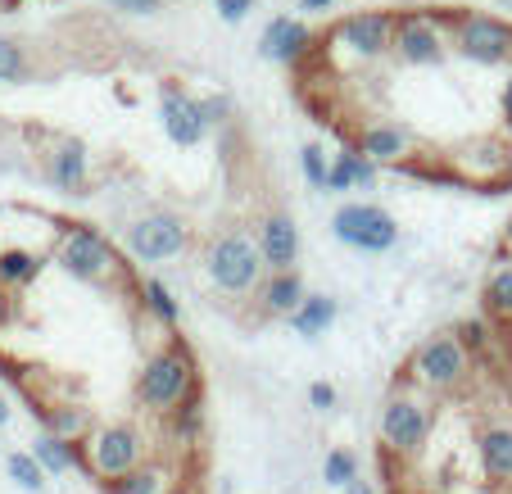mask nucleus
<instances>
[{
	"label": "nucleus",
	"mask_w": 512,
	"mask_h": 494,
	"mask_svg": "<svg viewBox=\"0 0 512 494\" xmlns=\"http://www.w3.org/2000/svg\"><path fill=\"white\" fill-rule=\"evenodd\" d=\"M191 395H200L195 354L186 349V340H168V345L155 349V354L141 363V372H136V404L159 413V417H168Z\"/></svg>",
	"instance_id": "1"
},
{
	"label": "nucleus",
	"mask_w": 512,
	"mask_h": 494,
	"mask_svg": "<svg viewBox=\"0 0 512 494\" xmlns=\"http://www.w3.org/2000/svg\"><path fill=\"white\" fill-rule=\"evenodd\" d=\"M408 381L426 395H454L472 381V354L458 340V331H440V336H426L408 359Z\"/></svg>",
	"instance_id": "2"
},
{
	"label": "nucleus",
	"mask_w": 512,
	"mask_h": 494,
	"mask_svg": "<svg viewBox=\"0 0 512 494\" xmlns=\"http://www.w3.org/2000/svg\"><path fill=\"white\" fill-rule=\"evenodd\" d=\"M204 272H209L213 291H223V295H250L268 281V263H263L259 241L245 232L213 236L209 254H204Z\"/></svg>",
	"instance_id": "3"
},
{
	"label": "nucleus",
	"mask_w": 512,
	"mask_h": 494,
	"mask_svg": "<svg viewBox=\"0 0 512 494\" xmlns=\"http://www.w3.org/2000/svg\"><path fill=\"white\" fill-rule=\"evenodd\" d=\"M55 263L68 272V277L78 281H91V286H100V281H114L118 277V250L109 245L105 232H96L91 223H73L59 232V245H55Z\"/></svg>",
	"instance_id": "4"
},
{
	"label": "nucleus",
	"mask_w": 512,
	"mask_h": 494,
	"mask_svg": "<svg viewBox=\"0 0 512 494\" xmlns=\"http://www.w3.org/2000/svg\"><path fill=\"white\" fill-rule=\"evenodd\" d=\"M150 458L145 449V436L132 427V422H109V427H96L91 440L82 445V463L96 481H118V476L136 472V467Z\"/></svg>",
	"instance_id": "5"
},
{
	"label": "nucleus",
	"mask_w": 512,
	"mask_h": 494,
	"mask_svg": "<svg viewBox=\"0 0 512 494\" xmlns=\"http://www.w3.org/2000/svg\"><path fill=\"white\" fill-rule=\"evenodd\" d=\"M431 404H426V395H413V390H395V395L386 399V408H381V445H386V454L395 458H417L426 449V440H431Z\"/></svg>",
	"instance_id": "6"
},
{
	"label": "nucleus",
	"mask_w": 512,
	"mask_h": 494,
	"mask_svg": "<svg viewBox=\"0 0 512 494\" xmlns=\"http://www.w3.org/2000/svg\"><path fill=\"white\" fill-rule=\"evenodd\" d=\"M331 236L358 254H386L399 245V223L381 204L349 200V204H340L336 218H331Z\"/></svg>",
	"instance_id": "7"
},
{
	"label": "nucleus",
	"mask_w": 512,
	"mask_h": 494,
	"mask_svg": "<svg viewBox=\"0 0 512 494\" xmlns=\"http://www.w3.org/2000/svg\"><path fill=\"white\" fill-rule=\"evenodd\" d=\"M454 50L481 68H499L512 59V23L494 19V14H454Z\"/></svg>",
	"instance_id": "8"
},
{
	"label": "nucleus",
	"mask_w": 512,
	"mask_h": 494,
	"mask_svg": "<svg viewBox=\"0 0 512 494\" xmlns=\"http://www.w3.org/2000/svg\"><path fill=\"white\" fill-rule=\"evenodd\" d=\"M395 14H381V10H358L349 19L336 23L331 32V46H340L349 59L358 64H377V59L395 55Z\"/></svg>",
	"instance_id": "9"
},
{
	"label": "nucleus",
	"mask_w": 512,
	"mask_h": 494,
	"mask_svg": "<svg viewBox=\"0 0 512 494\" xmlns=\"http://www.w3.org/2000/svg\"><path fill=\"white\" fill-rule=\"evenodd\" d=\"M186 245H191V227L177 214H168V209L141 214L127 227V254L136 263H168L177 254H186Z\"/></svg>",
	"instance_id": "10"
},
{
	"label": "nucleus",
	"mask_w": 512,
	"mask_h": 494,
	"mask_svg": "<svg viewBox=\"0 0 512 494\" xmlns=\"http://www.w3.org/2000/svg\"><path fill=\"white\" fill-rule=\"evenodd\" d=\"M449 50L445 41V23L431 19V14H404L395 23V59L408 68H431L440 64Z\"/></svg>",
	"instance_id": "11"
},
{
	"label": "nucleus",
	"mask_w": 512,
	"mask_h": 494,
	"mask_svg": "<svg viewBox=\"0 0 512 494\" xmlns=\"http://www.w3.org/2000/svg\"><path fill=\"white\" fill-rule=\"evenodd\" d=\"M159 123H164L168 141H173V146H182V150L200 146L204 136L213 132L209 118H204V109H200V96L173 87V82H164V91H159Z\"/></svg>",
	"instance_id": "12"
},
{
	"label": "nucleus",
	"mask_w": 512,
	"mask_h": 494,
	"mask_svg": "<svg viewBox=\"0 0 512 494\" xmlns=\"http://www.w3.org/2000/svg\"><path fill=\"white\" fill-rule=\"evenodd\" d=\"M259 55L268 59V64H281V68L304 64V59L313 55V28L304 19H290V14H281V19H272L268 28H263Z\"/></svg>",
	"instance_id": "13"
},
{
	"label": "nucleus",
	"mask_w": 512,
	"mask_h": 494,
	"mask_svg": "<svg viewBox=\"0 0 512 494\" xmlns=\"http://www.w3.org/2000/svg\"><path fill=\"white\" fill-rule=\"evenodd\" d=\"M254 241H259L268 272H295V263H300V227H295V218L290 214H281V209L263 214L259 236H254Z\"/></svg>",
	"instance_id": "14"
},
{
	"label": "nucleus",
	"mask_w": 512,
	"mask_h": 494,
	"mask_svg": "<svg viewBox=\"0 0 512 494\" xmlns=\"http://www.w3.org/2000/svg\"><path fill=\"white\" fill-rule=\"evenodd\" d=\"M46 177L55 191L64 195H87V182H91V155L82 141H73V136H64L55 150L46 155Z\"/></svg>",
	"instance_id": "15"
},
{
	"label": "nucleus",
	"mask_w": 512,
	"mask_h": 494,
	"mask_svg": "<svg viewBox=\"0 0 512 494\" xmlns=\"http://www.w3.org/2000/svg\"><path fill=\"white\" fill-rule=\"evenodd\" d=\"M354 150H358L363 159H372L377 168H386V164H404L408 150H413V136H408V127L377 118V123L358 127V146H354Z\"/></svg>",
	"instance_id": "16"
},
{
	"label": "nucleus",
	"mask_w": 512,
	"mask_h": 494,
	"mask_svg": "<svg viewBox=\"0 0 512 494\" xmlns=\"http://www.w3.org/2000/svg\"><path fill=\"white\" fill-rule=\"evenodd\" d=\"M476 458H481L485 481L512 485V422H490L476 436Z\"/></svg>",
	"instance_id": "17"
},
{
	"label": "nucleus",
	"mask_w": 512,
	"mask_h": 494,
	"mask_svg": "<svg viewBox=\"0 0 512 494\" xmlns=\"http://www.w3.org/2000/svg\"><path fill=\"white\" fill-rule=\"evenodd\" d=\"M309 300V291H304V277L300 272H268V281L259 286V309L268 313V318H286L300 309V304Z\"/></svg>",
	"instance_id": "18"
},
{
	"label": "nucleus",
	"mask_w": 512,
	"mask_h": 494,
	"mask_svg": "<svg viewBox=\"0 0 512 494\" xmlns=\"http://www.w3.org/2000/svg\"><path fill=\"white\" fill-rule=\"evenodd\" d=\"M177 485L173 467L159 463V458H145L136 472L118 476V481H105V494H168Z\"/></svg>",
	"instance_id": "19"
},
{
	"label": "nucleus",
	"mask_w": 512,
	"mask_h": 494,
	"mask_svg": "<svg viewBox=\"0 0 512 494\" xmlns=\"http://www.w3.org/2000/svg\"><path fill=\"white\" fill-rule=\"evenodd\" d=\"M41 417H46L50 436L68 440V445H87L91 431H96V422H91V413L82 404H50V408H41Z\"/></svg>",
	"instance_id": "20"
},
{
	"label": "nucleus",
	"mask_w": 512,
	"mask_h": 494,
	"mask_svg": "<svg viewBox=\"0 0 512 494\" xmlns=\"http://www.w3.org/2000/svg\"><path fill=\"white\" fill-rule=\"evenodd\" d=\"M336 313H340V304L331 295H309L300 309L290 313V331L304 340H322L331 331V322H336Z\"/></svg>",
	"instance_id": "21"
},
{
	"label": "nucleus",
	"mask_w": 512,
	"mask_h": 494,
	"mask_svg": "<svg viewBox=\"0 0 512 494\" xmlns=\"http://www.w3.org/2000/svg\"><path fill=\"white\" fill-rule=\"evenodd\" d=\"M381 168L372 159H363L358 150H340L331 159V173H327V191H354V186H377Z\"/></svg>",
	"instance_id": "22"
},
{
	"label": "nucleus",
	"mask_w": 512,
	"mask_h": 494,
	"mask_svg": "<svg viewBox=\"0 0 512 494\" xmlns=\"http://www.w3.org/2000/svg\"><path fill=\"white\" fill-rule=\"evenodd\" d=\"M46 268V254L41 250H0V286L5 291H19V286H32Z\"/></svg>",
	"instance_id": "23"
},
{
	"label": "nucleus",
	"mask_w": 512,
	"mask_h": 494,
	"mask_svg": "<svg viewBox=\"0 0 512 494\" xmlns=\"http://www.w3.org/2000/svg\"><path fill=\"white\" fill-rule=\"evenodd\" d=\"M28 454L46 467V476H64V472H73V467L82 463V445H68V440L50 436V431H41L37 445H32Z\"/></svg>",
	"instance_id": "24"
},
{
	"label": "nucleus",
	"mask_w": 512,
	"mask_h": 494,
	"mask_svg": "<svg viewBox=\"0 0 512 494\" xmlns=\"http://www.w3.org/2000/svg\"><path fill=\"white\" fill-rule=\"evenodd\" d=\"M458 159H463L467 177H476V182H494L499 173H508V150H503L499 141H476V146H467Z\"/></svg>",
	"instance_id": "25"
},
{
	"label": "nucleus",
	"mask_w": 512,
	"mask_h": 494,
	"mask_svg": "<svg viewBox=\"0 0 512 494\" xmlns=\"http://www.w3.org/2000/svg\"><path fill=\"white\" fill-rule=\"evenodd\" d=\"M141 304H145V313H150L159 327H168V331L182 322V304L173 300V291H168L159 277H145L141 281Z\"/></svg>",
	"instance_id": "26"
},
{
	"label": "nucleus",
	"mask_w": 512,
	"mask_h": 494,
	"mask_svg": "<svg viewBox=\"0 0 512 494\" xmlns=\"http://www.w3.org/2000/svg\"><path fill=\"white\" fill-rule=\"evenodd\" d=\"M481 304L490 318L512 322V263H499V268L490 272V281H485V291H481Z\"/></svg>",
	"instance_id": "27"
},
{
	"label": "nucleus",
	"mask_w": 512,
	"mask_h": 494,
	"mask_svg": "<svg viewBox=\"0 0 512 494\" xmlns=\"http://www.w3.org/2000/svg\"><path fill=\"white\" fill-rule=\"evenodd\" d=\"M168 431H173L177 445H195V440L204 436V399L191 395L182 408H173V413H168Z\"/></svg>",
	"instance_id": "28"
},
{
	"label": "nucleus",
	"mask_w": 512,
	"mask_h": 494,
	"mask_svg": "<svg viewBox=\"0 0 512 494\" xmlns=\"http://www.w3.org/2000/svg\"><path fill=\"white\" fill-rule=\"evenodd\" d=\"M5 472H10V481L19 485V490H28V494L46 490V467H41L32 454H10L5 458Z\"/></svg>",
	"instance_id": "29"
},
{
	"label": "nucleus",
	"mask_w": 512,
	"mask_h": 494,
	"mask_svg": "<svg viewBox=\"0 0 512 494\" xmlns=\"http://www.w3.org/2000/svg\"><path fill=\"white\" fill-rule=\"evenodd\" d=\"M322 481H327L331 490L345 494V485L358 481V458L349 454V449H331V454L322 458Z\"/></svg>",
	"instance_id": "30"
},
{
	"label": "nucleus",
	"mask_w": 512,
	"mask_h": 494,
	"mask_svg": "<svg viewBox=\"0 0 512 494\" xmlns=\"http://www.w3.org/2000/svg\"><path fill=\"white\" fill-rule=\"evenodd\" d=\"M28 78V50L19 41L0 37V82H23Z\"/></svg>",
	"instance_id": "31"
},
{
	"label": "nucleus",
	"mask_w": 512,
	"mask_h": 494,
	"mask_svg": "<svg viewBox=\"0 0 512 494\" xmlns=\"http://www.w3.org/2000/svg\"><path fill=\"white\" fill-rule=\"evenodd\" d=\"M300 168H304V182L318 186V191H327V173H331V164H327V150H322L318 141H309V146L300 150Z\"/></svg>",
	"instance_id": "32"
},
{
	"label": "nucleus",
	"mask_w": 512,
	"mask_h": 494,
	"mask_svg": "<svg viewBox=\"0 0 512 494\" xmlns=\"http://www.w3.org/2000/svg\"><path fill=\"white\" fill-rule=\"evenodd\" d=\"M458 340H463L467 345V354H485V349H490V327H485L481 318H472V322H463V327H458Z\"/></svg>",
	"instance_id": "33"
},
{
	"label": "nucleus",
	"mask_w": 512,
	"mask_h": 494,
	"mask_svg": "<svg viewBox=\"0 0 512 494\" xmlns=\"http://www.w3.org/2000/svg\"><path fill=\"white\" fill-rule=\"evenodd\" d=\"M254 5H259V0H213V10H218L223 23H245L254 14Z\"/></svg>",
	"instance_id": "34"
},
{
	"label": "nucleus",
	"mask_w": 512,
	"mask_h": 494,
	"mask_svg": "<svg viewBox=\"0 0 512 494\" xmlns=\"http://www.w3.org/2000/svg\"><path fill=\"white\" fill-rule=\"evenodd\" d=\"M336 404H340L336 386H331V381H313V386H309V408H313V413H331Z\"/></svg>",
	"instance_id": "35"
},
{
	"label": "nucleus",
	"mask_w": 512,
	"mask_h": 494,
	"mask_svg": "<svg viewBox=\"0 0 512 494\" xmlns=\"http://www.w3.org/2000/svg\"><path fill=\"white\" fill-rule=\"evenodd\" d=\"M200 109H204V118H209V127H223L227 118H232V100L227 96H200Z\"/></svg>",
	"instance_id": "36"
},
{
	"label": "nucleus",
	"mask_w": 512,
	"mask_h": 494,
	"mask_svg": "<svg viewBox=\"0 0 512 494\" xmlns=\"http://www.w3.org/2000/svg\"><path fill=\"white\" fill-rule=\"evenodd\" d=\"M114 10H127V14H155L159 0H109Z\"/></svg>",
	"instance_id": "37"
},
{
	"label": "nucleus",
	"mask_w": 512,
	"mask_h": 494,
	"mask_svg": "<svg viewBox=\"0 0 512 494\" xmlns=\"http://www.w3.org/2000/svg\"><path fill=\"white\" fill-rule=\"evenodd\" d=\"M340 0H300V10L304 14H327V10H336Z\"/></svg>",
	"instance_id": "38"
},
{
	"label": "nucleus",
	"mask_w": 512,
	"mask_h": 494,
	"mask_svg": "<svg viewBox=\"0 0 512 494\" xmlns=\"http://www.w3.org/2000/svg\"><path fill=\"white\" fill-rule=\"evenodd\" d=\"M345 494H377V490H372V481H363V476H358V481L345 485Z\"/></svg>",
	"instance_id": "39"
},
{
	"label": "nucleus",
	"mask_w": 512,
	"mask_h": 494,
	"mask_svg": "<svg viewBox=\"0 0 512 494\" xmlns=\"http://www.w3.org/2000/svg\"><path fill=\"white\" fill-rule=\"evenodd\" d=\"M503 118H508V123H512V78L503 82Z\"/></svg>",
	"instance_id": "40"
},
{
	"label": "nucleus",
	"mask_w": 512,
	"mask_h": 494,
	"mask_svg": "<svg viewBox=\"0 0 512 494\" xmlns=\"http://www.w3.org/2000/svg\"><path fill=\"white\" fill-rule=\"evenodd\" d=\"M5 422H10V399L0 395V427H5Z\"/></svg>",
	"instance_id": "41"
},
{
	"label": "nucleus",
	"mask_w": 512,
	"mask_h": 494,
	"mask_svg": "<svg viewBox=\"0 0 512 494\" xmlns=\"http://www.w3.org/2000/svg\"><path fill=\"white\" fill-rule=\"evenodd\" d=\"M5 322H10V300L0 295V327H5Z\"/></svg>",
	"instance_id": "42"
},
{
	"label": "nucleus",
	"mask_w": 512,
	"mask_h": 494,
	"mask_svg": "<svg viewBox=\"0 0 512 494\" xmlns=\"http://www.w3.org/2000/svg\"><path fill=\"white\" fill-rule=\"evenodd\" d=\"M0 5H19V0H0Z\"/></svg>",
	"instance_id": "43"
},
{
	"label": "nucleus",
	"mask_w": 512,
	"mask_h": 494,
	"mask_svg": "<svg viewBox=\"0 0 512 494\" xmlns=\"http://www.w3.org/2000/svg\"><path fill=\"white\" fill-rule=\"evenodd\" d=\"M431 494H445V490H431Z\"/></svg>",
	"instance_id": "44"
}]
</instances>
